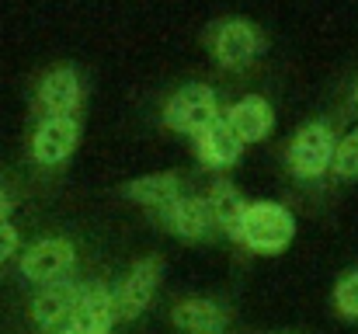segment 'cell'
<instances>
[{
  "label": "cell",
  "instance_id": "cell-9",
  "mask_svg": "<svg viewBox=\"0 0 358 334\" xmlns=\"http://www.w3.org/2000/svg\"><path fill=\"white\" fill-rule=\"evenodd\" d=\"M77 296H80V282H73V279H59V282L38 286V293L31 296V307H28L35 328H42L49 334L66 328L70 317H73Z\"/></svg>",
  "mask_w": 358,
  "mask_h": 334
},
{
  "label": "cell",
  "instance_id": "cell-21",
  "mask_svg": "<svg viewBox=\"0 0 358 334\" xmlns=\"http://www.w3.org/2000/svg\"><path fill=\"white\" fill-rule=\"evenodd\" d=\"M52 334H80V331H73V328H59V331H52Z\"/></svg>",
  "mask_w": 358,
  "mask_h": 334
},
{
  "label": "cell",
  "instance_id": "cell-18",
  "mask_svg": "<svg viewBox=\"0 0 358 334\" xmlns=\"http://www.w3.org/2000/svg\"><path fill=\"white\" fill-rule=\"evenodd\" d=\"M331 303H334L338 317H345V321H358V268L345 272V275L334 282Z\"/></svg>",
  "mask_w": 358,
  "mask_h": 334
},
{
  "label": "cell",
  "instance_id": "cell-5",
  "mask_svg": "<svg viewBox=\"0 0 358 334\" xmlns=\"http://www.w3.org/2000/svg\"><path fill=\"white\" fill-rule=\"evenodd\" d=\"M77 265V247L66 237H42L35 240L24 254H21V279L35 282V286H49L59 282L73 272Z\"/></svg>",
  "mask_w": 358,
  "mask_h": 334
},
{
  "label": "cell",
  "instance_id": "cell-11",
  "mask_svg": "<svg viewBox=\"0 0 358 334\" xmlns=\"http://www.w3.org/2000/svg\"><path fill=\"white\" fill-rule=\"evenodd\" d=\"M157 223L174 233L178 240H188V244H199L213 233V220H209V209H206V199L202 195H181L174 199L167 209L157 213Z\"/></svg>",
  "mask_w": 358,
  "mask_h": 334
},
{
  "label": "cell",
  "instance_id": "cell-6",
  "mask_svg": "<svg viewBox=\"0 0 358 334\" xmlns=\"http://www.w3.org/2000/svg\"><path fill=\"white\" fill-rule=\"evenodd\" d=\"M264 49V35L254 21H243V18H230L223 25H216L213 32V60L223 67V70H243L250 67Z\"/></svg>",
  "mask_w": 358,
  "mask_h": 334
},
{
  "label": "cell",
  "instance_id": "cell-8",
  "mask_svg": "<svg viewBox=\"0 0 358 334\" xmlns=\"http://www.w3.org/2000/svg\"><path fill=\"white\" fill-rule=\"evenodd\" d=\"M77 143H80L77 118H42L31 132V160L42 167H59L73 157Z\"/></svg>",
  "mask_w": 358,
  "mask_h": 334
},
{
  "label": "cell",
  "instance_id": "cell-22",
  "mask_svg": "<svg viewBox=\"0 0 358 334\" xmlns=\"http://www.w3.org/2000/svg\"><path fill=\"white\" fill-rule=\"evenodd\" d=\"M355 105H358V84H355Z\"/></svg>",
  "mask_w": 358,
  "mask_h": 334
},
{
  "label": "cell",
  "instance_id": "cell-12",
  "mask_svg": "<svg viewBox=\"0 0 358 334\" xmlns=\"http://www.w3.org/2000/svg\"><path fill=\"white\" fill-rule=\"evenodd\" d=\"M223 122L230 125V132L237 136L240 143H261L275 129V111L268 105V98L243 95V98H237L230 109L223 111Z\"/></svg>",
  "mask_w": 358,
  "mask_h": 334
},
{
  "label": "cell",
  "instance_id": "cell-2",
  "mask_svg": "<svg viewBox=\"0 0 358 334\" xmlns=\"http://www.w3.org/2000/svg\"><path fill=\"white\" fill-rule=\"evenodd\" d=\"M334 129L327 122H306L292 132L289 139V150H285V160H289V171L299 178V181H317L331 171V160H334Z\"/></svg>",
  "mask_w": 358,
  "mask_h": 334
},
{
  "label": "cell",
  "instance_id": "cell-7",
  "mask_svg": "<svg viewBox=\"0 0 358 334\" xmlns=\"http://www.w3.org/2000/svg\"><path fill=\"white\" fill-rule=\"evenodd\" d=\"M84 105V81L73 67H56L38 81L42 118H77Z\"/></svg>",
  "mask_w": 358,
  "mask_h": 334
},
{
  "label": "cell",
  "instance_id": "cell-14",
  "mask_svg": "<svg viewBox=\"0 0 358 334\" xmlns=\"http://www.w3.org/2000/svg\"><path fill=\"white\" fill-rule=\"evenodd\" d=\"M192 139H195V157L209 171H227V167H234L240 157H243V143L230 132V125L223 122V115L209 129H202L199 136H192Z\"/></svg>",
  "mask_w": 358,
  "mask_h": 334
},
{
  "label": "cell",
  "instance_id": "cell-1",
  "mask_svg": "<svg viewBox=\"0 0 358 334\" xmlns=\"http://www.w3.org/2000/svg\"><path fill=\"white\" fill-rule=\"evenodd\" d=\"M296 240V216L282 202H250L243 223H240L237 244H243L250 254L275 258Z\"/></svg>",
  "mask_w": 358,
  "mask_h": 334
},
{
  "label": "cell",
  "instance_id": "cell-15",
  "mask_svg": "<svg viewBox=\"0 0 358 334\" xmlns=\"http://www.w3.org/2000/svg\"><path fill=\"white\" fill-rule=\"evenodd\" d=\"M202 199H206L213 230H220V233H227L230 240H237L243 213H247V206H250V202L243 199V192H240L234 181H223V178H220V181L209 185V192H206Z\"/></svg>",
  "mask_w": 358,
  "mask_h": 334
},
{
  "label": "cell",
  "instance_id": "cell-17",
  "mask_svg": "<svg viewBox=\"0 0 358 334\" xmlns=\"http://www.w3.org/2000/svg\"><path fill=\"white\" fill-rule=\"evenodd\" d=\"M331 174H338L341 181H358V129H352L348 136H341L334 143Z\"/></svg>",
  "mask_w": 358,
  "mask_h": 334
},
{
  "label": "cell",
  "instance_id": "cell-13",
  "mask_svg": "<svg viewBox=\"0 0 358 334\" xmlns=\"http://www.w3.org/2000/svg\"><path fill=\"white\" fill-rule=\"evenodd\" d=\"M171 324L181 334H223L230 324V310L209 296H188L171 307Z\"/></svg>",
  "mask_w": 358,
  "mask_h": 334
},
{
  "label": "cell",
  "instance_id": "cell-19",
  "mask_svg": "<svg viewBox=\"0 0 358 334\" xmlns=\"http://www.w3.org/2000/svg\"><path fill=\"white\" fill-rule=\"evenodd\" d=\"M17 244H21V237H17V226H14V223H0V265L14 258Z\"/></svg>",
  "mask_w": 358,
  "mask_h": 334
},
{
  "label": "cell",
  "instance_id": "cell-20",
  "mask_svg": "<svg viewBox=\"0 0 358 334\" xmlns=\"http://www.w3.org/2000/svg\"><path fill=\"white\" fill-rule=\"evenodd\" d=\"M10 213H14V202H10V195L0 188V223L10 220Z\"/></svg>",
  "mask_w": 358,
  "mask_h": 334
},
{
  "label": "cell",
  "instance_id": "cell-3",
  "mask_svg": "<svg viewBox=\"0 0 358 334\" xmlns=\"http://www.w3.org/2000/svg\"><path fill=\"white\" fill-rule=\"evenodd\" d=\"M220 118V98L209 84H185L164 105V125L181 136H199Z\"/></svg>",
  "mask_w": 358,
  "mask_h": 334
},
{
  "label": "cell",
  "instance_id": "cell-4",
  "mask_svg": "<svg viewBox=\"0 0 358 334\" xmlns=\"http://www.w3.org/2000/svg\"><path fill=\"white\" fill-rule=\"evenodd\" d=\"M160 275H164V261L157 254H146L139 261H132V268L125 272V279L115 289V310H119V321H139L157 289H160Z\"/></svg>",
  "mask_w": 358,
  "mask_h": 334
},
{
  "label": "cell",
  "instance_id": "cell-10",
  "mask_svg": "<svg viewBox=\"0 0 358 334\" xmlns=\"http://www.w3.org/2000/svg\"><path fill=\"white\" fill-rule=\"evenodd\" d=\"M119 324V310H115V289L112 286H80L73 317L66 328L80 334H112V328Z\"/></svg>",
  "mask_w": 358,
  "mask_h": 334
},
{
  "label": "cell",
  "instance_id": "cell-16",
  "mask_svg": "<svg viewBox=\"0 0 358 334\" xmlns=\"http://www.w3.org/2000/svg\"><path fill=\"white\" fill-rule=\"evenodd\" d=\"M122 195L143 209H167L174 199H181V178L174 171H160V174H143V178H132L122 185Z\"/></svg>",
  "mask_w": 358,
  "mask_h": 334
}]
</instances>
